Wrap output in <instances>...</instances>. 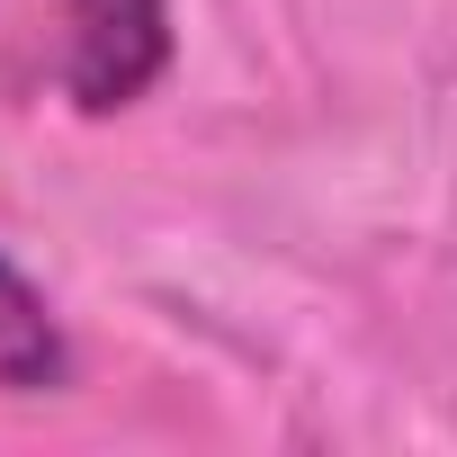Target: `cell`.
I'll return each mask as SVG.
<instances>
[{"label": "cell", "instance_id": "obj_1", "mask_svg": "<svg viewBox=\"0 0 457 457\" xmlns=\"http://www.w3.org/2000/svg\"><path fill=\"white\" fill-rule=\"evenodd\" d=\"M170 72V0H63V99L81 117L135 108Z\"/></svg>", "mask_w": 457, "mask_h": 457}, {"label": "cell", "instance_id": "obj_2", "mask_svg": "<svg viewBox=\"0 0 457 457\" xmlns=\"http://www.w3.org/2000/svg\"><path fill=\"white\" fill-rule=\"evenodd\" d=\"M63 377H72V332L54 296L19 261H0V395H54Z\"/></svg>", "mask_w": 457, "mask_h": 457}]
</instances>
